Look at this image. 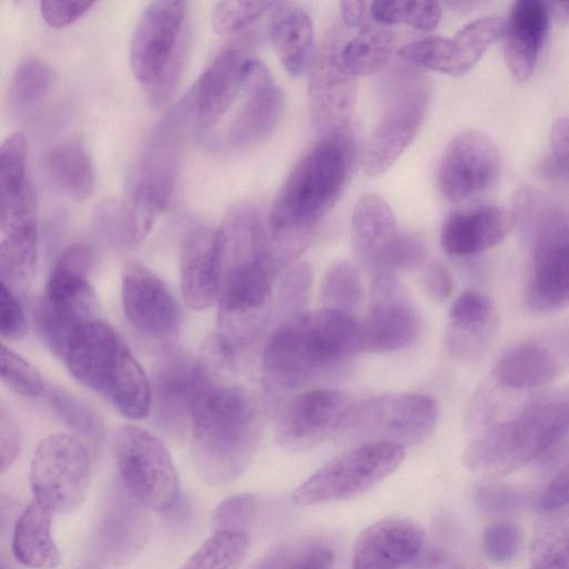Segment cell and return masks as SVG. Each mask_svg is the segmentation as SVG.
Masks as SVG:
<instances>
[{"mask_svg":"<svg viewBox=\"0 0 569 569\" xmlns=\"http://www.w3.org/2000/svg\"><path fill=\"white\" fill-rule=\"evenodd\" d=\"M512 213L529 249L527 308L547 315L569 307V209L537 190L522 188Z\"/></svg>","mask_w":569,"mask_h":569,"instance_id":"obj_6","label":"cell"},{"mask_svg":"<svg viewBox=\"0 0 569 569\" xmlns=\"http://www.w3.org/2000/svg\"><path fill=\"white\" fill-rule=\"evenodd\" d=\"M1 569H11V567L4 561H1Z\"/></svg>","mask_w":569,"mask_h":569,"instance_id":"obj_64","label":"cell"},{"mask_svg":"<svg viewBox=\"0 0 569 569\" xmlns=\"http://www.w3.org/2000/svg\"><path fill=\"white\" fill-rule=\"evenodd\" d=\"M396 39L382 28L363 29L341 46L340 58L345 68L356 78L382 71L393 57Z\"/></svg>","mask_w":569,"mask_h":569,"instance_id":"obj_36","label":"cell"},{"mask_svg":"<svg viewBox=\"0 0 569 569\" xmlns=\"http://www.w3.org/2000/svg\"><path fill=\"white\" fill-rule=\"evenodd\" d=\"M550 17L558 23L569 22V1L548 2Z\"/></svg>","mask_w":569,"mask_h":569,"instance_id":"obj_62","label":"cell"},{"mask_svg":"<svg viewBox=\"0 0 569 569\" xmlns=\"http://www.w3.org/2000/svg\"><path fill=\"white\" fill-rule=\"evenodd\" d=\"M274 4V1H220L212 11V28L220 34L237 32L270 11Z\"/></svg>","mask_w":569,"mask_h":569,"instance_id":"obj_47","label":"cell"},{"mask_svg":"<svg viewBox=\"0 0 569 569\" xmlns=\"http://www.w3.org/2000/svg\"><path fill=\"white\" fill-rule=\"evenodd\" d=\"M530 569H569V526L549 528L536 538Z\"/></svg>","mask_w":569,"mask_h":569,"instance_id":"obj_48","label":"cell"},{"mask_svg":"<svg viewBox=\"0 0 569 569\" xmlns=\"http://www.w3.org/2000/svg\"><path fill=\"white\" fill-rule=\"evenodd\" d=\"M241 90L244 99L227 133V141L234 149H246L268 138L284 107L282 90L259 60H246Z\"/></svg>","mask_w":569,"mask_h":569,"instance_id":"obj_21","label":"cell"},{"mask_svg":"<svg viewBox=\"0 0 569 569\" xmlns=\"http://www.w3.org/2000/svg\"><path fill=\"white\" fill-rule=\"evenodd\" d=\"M123 312L129 323L153 340L172 338L179 331L181 311L164 282L143 262L129 259L121 278Z\"/></svg>","mask_w":569,"mask_h":569,"instance_id":"obj_18","label":"cell"},{"mask_svg":"<svg viewBox=\"0 0 569 569\" xmlns=\"http://www.w3.org/2000/svg\"><path fill=\"white\" fill-rule=\"evenodd\" d=\"M399 57L425 69L438 71L452 77L466 74L452 38L428 37L403 46Z\"/></svg>","mask_w":569,"mask_h":569,"instance_id":"obj_40","label":"cell"},{"mask_svg":"<svg viewBox=\"0 0 569 569\" xmlns=\"http://www.w3.org/2000/svg\"><path fill=\"white\" fill-rule=\"evenodd\" d=\"M246 60L241 51L224 49L194 83L198 92L197 121L203 129L220 121L242 89Z\"/></svg>","mask_w":569,"mask_h":569,"instance_id":"obj_29","label":"cell"},{"mask_svg":"<svg viewBox=\"0 0 569 569\" xmlns=\"http://www.w3.org/2000/svg\"><path fill=\"white\" fill-rule=\"evenodd\" d=\"M190 29L186 23L178 44L157 81L147 87V99L154 107H162L174 94L186 68L190 50Z\"/></svg>","mask_w":569,"mask_h":569,"instance_id":"obj_45","label":"cell"},{"mask_svg":"<svg viewBox=\"0 0 569 569\" xmlns=\"http://www.w3.org/2000/svg\"><path fill=\"white\" fill-rule=\"evenodd\" d=\"M550 20L548 2L519 0L512 4L501 39L506 62L517 80L525 81L533 73Z\"/></svg>","mask_w":569,"mask_h":569,"instance_id":"obj_27","label":"cell"},{"mask_svg":"<svg viewBox=\"0 0 569 569\" xmlns=\"http://www.w3.org/2000/svg\"><path fill=\"white\" fill-rule=\"evenodd\" d=\"M27 140L8 136L0 149V227L2 233L37 221V200L27 176Z\"/></svg>","mask_w":569,"mask_h":569,"instance_id":"obj_28","label":"cell"},{"mask_svg":"<svg viewBox=\"0 0 569 569\" xmlns=\"http://www.w3.org/2000/svg\"><path fill=\"white\" fill-rule=\"evenodd\" d=\"M405 448L383 442L353 446L326 462L293 492L297 506L355 498L393 473Z\"/></svg>","mask_w":569,"mask_h":569,"instance_id":"obj_8","label":"cell"},{"mask_svg":"<svg viewBox=\"0 0 569 569\" xmlns=\"http://www.w3.org/2000/svg\"><path fill=\"white\" fill-rule=\"evenodd\" d=\"M425 533L413 520L382 518L358 536L352 550V569H402L418 557Z\"/></svg>","mask_w":569,"mask_h":569,"instance_id":"obj_22","label":"cell"},{"mask_svg":"<svg viewBox=\"0 0 569 569\" xmlns=\"http://www.w3.org/2000/svg\"><path fill=\"white\" fill-rule=\"evenodd\" d=\"M118 480L143 506L168 511L180 493L179 478L166 446L136 425L121 426L113 439Z\"/></svg>","mask_w":569,"mask_h":569,"instance_id":"obj_9","label":"cell"},{"mask_svg":"<svg viewBox=\"0 0 569 569\" xmlns=\"http://www.w3.org/2000/svg\"><path fill=\"white\" fill-rule=\"evenodd\" d=\"M521 545L518 527L508 521H499L488 526L482 535V548L486 556L495 562L511 560Z\"/></svg>","mask_w":569,"mask_h":569,"instance_id":"obj_51","label":"cell"},{"mask_svg":"<svg viewBox=\"0 0 569 569\" xmlns=\"http://www.w3.org/2000/svg\"><path fill=\"white\" fill-rule=\"evenodd\" d=\"M437 419V403L427 395H379L351 403L335 437L355 446L383 442L411 447L432 433Z\"/></svg>","mask_w":569,"mask_h":569,"instance_id":"obj_7","label":"cell"},{"mask_svg":"<svg viewBox=\"0 0 569 569\" xmlns=\"http://www.w3.org/2000/svg\"><path fill=\"white\" fill-rule=\"evenodd\" d=\"M179 270L181 295L190 309L204 310L218 301L220 267L216 230L198 227L184 236Z\"/></svg>","mask_w":569,"mask_h":569,"instance_id":"obj_26","label":"cell"},{"mask_svg":"<svg viewBox=\"0 0 569 569\" xmlns=\"http://www.w3.org/2000/svg\"><path fill=\"white\" fill-rule=\"evenodd\" d=\"M96 2L92 1H40L43 20L52 28L60 29L72 24L86 14Z\"/></svg>","mask_w":569,"mask_h":569,"instance_id":"obj_56","label":"cell"},{"mask_svg":"<svg viewBox=\"0 0 569 569\" xmlns=\"http://www.w3.org/2000/svg\"><path fill=\"white\" fill-rule=\"evenodd\" d=\"M192 459L212 486L236 480L250 465L262 435L261 408L246 388L214 379L191 418Z\"/></svg>","mask_w":569,"mask_h":569,"instance_id":"obj_3","label":"cell"},{"mask_svg":"<svg viewBox=\"0 0 569 569\" xmlns=\"http://www.w3.org/2000/svg\"><path fill=\"white\" fill-rule=\"evenodd\" d=\"M333 562L332 549L321 545L271 555V569H331Z\"/></svg>","mask_w":569,"mask_h":569,"instance_id":"obj_52","label":"cell"},{"mask_svg":"<svg viewBox=\"0 0 569 569\" xmlns=\"http://www.w3.org/2000/svg\"><path fill=\"white\" fill-rule=\"evenodd\" d=\"M38 260V222H29L2 233L0 283L16 295L31 287Z\"/></svg>","mask_w":569,"mask_h":569,"instance_id":"obj_33","label":"cell"},{"mask_svg":"<svg viewBox=\"0 0 569 569\" xmlns=\"http://www.w3.org/2000/svg\"><path fill=\"white\" fill-rule=\"evenodd\" d=\"M569 437V387L527 401L473 432L462 463L473 471L507 475L557 449Z\"/></svg>","mask_w":569,"mask_h":569,"instance_id":"obj_4","label":"cell"},{"mask_svg":"<svg viewBox=\"0 0 569 569\" xmlns=\"http://www.w3.org/2000/svg\"><path fill=\"white\" fill-rule=\"evenodd\" d=\"M49 402L57 416L72 430L98 442L102 435V423L97 412L76 396L60 388H50Z\"/></svg>","mask_w":569,"mask_h":569,"instance_id":"obj_44","label":"cell"},{"mask_svg":"<svg viewBox=\"0 0 569 569\" xmlns=\"http://www.w3.org/2000/svg\"><path fill=\"white\" fill-rule=\"evenodd\" d=\"M501 159L495 141L480 130H465L446 146L437 171L440 192L461 201L488 189L498 178Z\"/></svg>","mask_w":569,"mask_h":569,"instance_id":"obj_17","label":"cell"},{"mask_svg":"<svg viewBox=\"0 0 569 569\" xmlns=\"http://www.w3.org/2000/svg\"><path fill=\"white\" fill-rule=\"evenodd\" d=\"M515 223L513 213L495 204L461 209L442 223L440 241L452 257L473 256L500 244Z\"/></svg>","mask_w":569,"mask_h":569,"instance_id":"obj_25","label":"cell"},{"mask_svg":"<svg viewBox=\"0 0 569 569\" xmlns=\"http://www.w3.org/2000/svg\"><path fill=\"white\" fill-rule=\"evenodd\" d=\"M366 7L365 1H340L339 9L345 24L349 28L358 27L363 19Z\"/></svg>","mask_w":569,"mask_h":569,"instance_id":"obj_61","label":"cell"},{"mask_svg":"<svg viewBox=\"0 0 569 569\" xmlns=\"http://www.w3.org/2000/svg\"><path fill=\"white\" fill-rule=\"evenodd\" d=\"M248 547V533L214 530L178 569H238Z\"/></svg>","mask_w":569,"mask_h":569,"instance_id":"obj_38","label":"cell"},{"mask_svg":"<svg viewBox=\"0 0 569 569\" xmlns=\"http://www.w3.org/2000/svg\"><path fill=\"white\" fill-rule=\"evenodd\" d=\"M257 508V498L251 493H238L227 498L213 511L214 530L248 533V529L253 523Z\"/></svg>","mask_w":569,"mask_h":569,"instance_id":"obj_49","label":"cell"},{"mask_svg":"<svg viewBox=\"0 0 569 569\" xmlns=\"http://www.w3.org/2000/svg\"><path fill=\"white\" fill-rule=\"evenodd\" d=\"M426 257L427 246L423 239L415 232L401 230L385 272L415 270L422 266Z\"/></svg>","mask_w":569,"mask_h":569,"instance_id":"obj_53","label":"cell"},{"mask_svg":"<svg viewBox=\"0 0 569 569\" xmlns=\"http://www.w3.org/2000/svg\"><path fill=\"white\" fill-rule=\"evenodd\" d=\"M559 370V361L549 348L538 342H523L497 360L491 381L502 390L527 391L549 383Z\"/></svg>","mask_w":569,"mask_h":569,"instance_id":"obj_31","label":"cell"},{"mask_svg":"<svg viewBox=\"0 0 569 569\" xmlns=\"http://www.w3.org/2000/svg\"><path fill=\"white\" fill-rule=\"evenodd\" d=\"M505 18L483 17L465 24L452 38L463 70L469 72L487 49L502 37Z\"/></svg>","mask_w":569,"mask_h":569,"instance_id":"obj_43","label":"cell"},{"mask_svg":"<svg viewBox=\"0 0 569 569\" xmlns=\"http://www.w3.org/2000/svg\"><path fill=\"white\" fill-rule=\"evenodd\" d=\"M356 142L348 127L323 134L281 184L264 224L272 237L312 241L335 207L356 164Z\"/></svg>","mask_w":569,"mask_h":569,"instance_id":"obj_2","label":"cell"},{"mask_svg":"<svg viewBox=\"0 0 569 569\" xmlns=\"http://www.w3.org/2000/svg\"><path fill=\"white\" fill-rule=\"evenodd\" d=\"M97 318L98 303L89 278L71 272L49 277L36 320L43 340L58 357L77 328Z\"/></svg>","mask_w":569,"mask_h":569,"instance_id":"obj_19","label":"cell"},{"mask_svg":"<svg viewBox=\"0 0 569 569\" xmlns=\"http://www.w3.org/2000/svg\"><path fill=\"white\" fill-rule=\"evenodd\" d=\"M400 233L393 211L381 196L368 193L358 200L351 217V243L366 271L373 276L386 271Z\"/></svg>","mask_w":569,"mask_h":569,"instance_id":"obj_24","label":"cell"},{"mask_svg":"<svg viewBox=\"0 0 569 569\" xmlns=\"http://www.w3.org/2000/svg\"><path fill=\"white\" fill-rule=\"evenodd\" d=\"M410 569H482L465 551L440 540L425 542Z\"/></svg>","mask_w":569,"mask_h":569,"instance_id":"obj_50","label":"cell"},{"mask_svg":"<svg viewBox=\"0 0 569 569\" xmlns=\"http://www.w3.org/2000/svg\"><path fill=\"white\" fill-rule=\"evenodd\" d=\"M150 531L147 507L118 480L110 488L94 525L88 553L101 565H123L144 547Z\"/></svg>","mask_w":569,"mask_h":569,"instance_id":"obj_15","label":"cell"},{"mask_svg":"<svg viewBox=\"0 0 569 569\" xmlns=\"http://www.w3.org/2000/svg\"><path fill=\"white\" fill-rule=\"evenodd\" d=\"M186 2L158 0L141 13L130 43V67L144 86L157 81L170 60L187 23Z\"/></svg>","mask_w":569,"mask_h":569,"instance_id":"obj_20","label":"cell"},{"mask_svg":"<svg viewBox=\"0 0 569 569\" xmlns=\"http://www.w3.org/2000/svg\"><path fill=\"white\" fill-rule=\"evenodd\" d=\"M498 329V313L492 300L467 290L453 301L448 313L446 345L462 361L480 360L489 350Z\"/></svg>","mask_w":569,"mask_h":569,"instance_id":"obj_23","label":"cell"},{"mask_svg":"<svg viewBox=\"0 0 569 569\" xmlns=\"http://www.w3.org/2000/svg\"><path fill=\"white\" fill-rule=\"evenodd\" d=\"M51 84V69L42 59L29 56L16 67L11 77L8 101L11 111L23 116L44 98Z\"/></svg>","mask_w":569,"mask_h":569,"instance_id":"obj_37","label":"cell"},{"mask_svg":"<svg viewBox=\"0 0 569 569\" xmlns=\"http://www.w3.org/2000/svg\"><path fill=\"white\" fill-rule=\"evenodd\" d=\"M1 378L12 391L24 397H38L44 391V382L37 368L3 343Z\"/></svg>","mask_w":569,"mask_h":569,"instance_id":"obj_46","label":"cell"},{"mask_svg":"<svg viewBox=\"0 0 569 569\" xmlns=\"http://www.w3.org/2000/svg\"><path fill=\"white\" fill-rule=\"evenodd\" d=\"M53 183L68 197L84 200L94 189V169L81 143L68 141L53 147L46 157Z\"/></svg>","mask_w":569,"mask_h":569,"instance_id":"obj_35","label":"cell"},{"mask_svg":"<svg viewBox=\"0 0 569 569\" xmlns=\"http://www.w3.org/2000/svg\"><path fill=\"white\" fill-rule=\"evenodd\" d=\"M359 322L360 352L403 349L419 336L420 315L408 290L395 273L373 276L369 308Z\"/></svg>","mask_w":569,"mask_h":569,"instance_id":"obj_11","label":"cell"},{"mask_svg":"<svg viewBox=\"0 0 569 569\" xmlns=\"http://www.w3.org/2000/svg\"><path fill=\"white\" fill-rule=\"evenodd\" d=\"M428 106L429 90L422 82L398 90L363 143L360 164L365 174H381L398 160L419 133Z\"/></svg>","mask_w":569,"mask_h":569,"instance_id":"obj_14","label":"cell"},{"mask_svg":"<svg viewBox=\"0 0 569 569\" xmlns=\"http://www.w3.org/2000/svg\"><path fill=\"white\" fill-rule=\"evenodd\" d=\"M81 385L100 395L122 416L139 420L151 407L148 377L114 329L100 318L81 325L60 356Z\"/></svg>","mask_w":569,"mask_h":569,"instance_id":"obj_5","label":"cell"},{"mask_svg":"<svg viewBox=\"0 0 569 569\" xmlns=\"http://www.w3.org/2000/svg\"><path fill=\"white\" fill-rule=\"evenodd\" d=\"M268 33L286 71L301 76L313 56V27L309 14L298 3L276 2L270 10Z\"/></svg>","mask_w":569,"mask_h":569,"instance_id":"obj_30","label":"cell"},{"mask_svg":"<svg viewBox=\"0 0 569 569\" xmlns=\"http://www.w3.org/2000/svg\"><path fill=\"white\" fill-rule=\"evenodd\" d=\"M213 380L203 361L172 350L158 360L151 387V407L159 426L172 436L191 425L193 410Z\"/></svg>","mask_w":569,"mask_h":569,"instance_id":"obj_12","label":"cell"},{"mask_svg":"<svg viewBox=\"0 0 569 569\" xmlns=\"http://www.w3.org/2000/svg\"><path fill=\"white\" fill-rule=\"evenodd\" d=\"M569 505V462L549 482L539 499L543 511H556Z\"/></svg>","mask_w":569,"mask_h":569,"instance_id":"obj_59","label":"cell"},{"mask_svg":"<svg viewBox=\"0 0 569 569\" xmlns=\"http://www.w3.org/2000/svg\"><path fill=\"white\" fill-rule=\"evenodd\" d=\"M515 493L517 492L505 486L489 483L478 489L477 498L486 508H509L519 499Z\"/></svg>","mask_w":569,"mask_h":569,"instance_id":"obj_60","label":"cell"},{"mask_svg":"<svg viewBox=\"0 0 569 569\" xmlns=\"http://www.w3.org/2000/svg\"><path fill=\"white\" fill-rule=\"evenodd\" d=\"M370 11L382 24H407L423 31L435 29L441 19V7L435 1H375Z\"/></svg>","mask_w":569,"mask_h":569,"instance_id":"obj_41","label":"cell"},{"mask_svg":"<svg viewBox=\"0 0 569 569\" xmlns=\"http://www.w3.org/2000/svg\"><path fill=\"white\" fill-rule=\"evenodd\" d=\"M27 320L17 295L0 283V333L2 339L17 340L26 335Z\"/></svg>","mask_w":569,"mask_h":569,"instance_id":"obj_55","label":"cell"},{"mask_svg":"<svg viewBox=\"0 0 569 569\" xmlns=\"http://www.w3.org/2000/svg\"><path fill=\"white\" fill-rule=\"evenodd\" d=\"M54 512L33 500L17 518L12 532V552L24 566L52 569L61 561L51 527Z\"/></svg>","mask_w":569,"mask_h":569,"instance_id":"obj_32","label":"cell"},{"mask_svg":"<svg viewBox=\"0 0 569 569\" xmlns=\"http://www.w3.org/2000/svg\"><path fill=\"white\" fill-rule=\"evenodd\" d=\"M311 283L312 270L308 263L300 262L288 269L280 281L272 305L271 321H276L274 327L305 312Z\"/></svg>","mask_w":569,"mask_h":569,"instance_id":"obj_42","label":"cell"},{"mask_svg":"<svg viewBox=\"0 0 569 569\" xmlns=\"http://www.w3.org/2000/svg\"><path fill=\"white\" fill-rule=\"evenodd\" d=\"M543 171L569 183V118L558 119L551 130V153Z\"/></svg>","mask_w":569,"mask_h":569,"instance_id":"obj_54","label":"cell"},{"mask_svg":"<svg viewBox=\"0 0 569 569\" xmlns=\"http://www.w3.org/2000/svg\"><path fill=\"white\" fill-rule=\"evenodd\" d=\"M351 402L341 391L310 388L280 408L274 423L277 442L291 451L311 449L336 436Z\"/></svg>","mask_w":569,"mask_h":569,"instance_id":"obj_16","label":"cell"},{"mask_svg":"<svg viewBox=\"0 0 569 569\" xmlns=\"http://www.w3.org/2000/svg\"><path fill=\"white\" fill-rule=\"evenodd\" d=\"M422 286L427 295L435 301H443L453 290V279L442 263L429 264L422 274Z\"/></svg>","mask_w":569,"mask_h":569,"instance_id":"obj_58","label":"cell"},{"mask_svg":"<svg viewBox=\"0 0 569 569\" xmlns=\"http://www.w3.org/2000/svg\"><path fill=\"white\" fill-rule=\"evenodd\" d=\"M90 457L86 445L73 435L44 438L33 452L30 486L34 500L53 512H70L82 505L90 481Z\"/></svg>","mask_w":569,"mask_h":569,"instance_id":"obj_10","label":"cell"},{"mask_svg":"<svg viewBox=\"0 0 569 569\" xmlns=\"http://www.w3.org/2000/svg\"><path fill=\"white\" fill-rule=\"evenodd\" d=\"M171 192L172 189L164 184L134 179L119 220V233L123 243L132 247L143 241L168 206Z\"/></svg>","mask_w":569,"mask_h":569,"instance_id":"obj_34","label":"cell"},{"mask_svg":"<svg viewBox=\"0 0 569 569\" xmlns=\"http://www.w3.org/2000/svg\"><path fill=\"white\" fill-rule=\"evenodd\" d=\"M360 353L359 322L318 309L276 326L262 353V381L269 398H283L337 372Z\"/></svg>","mask_w":569,"mask_h":569,"instance_id":"obj_1","label":"cell"},{"mask_svg":"<svg viewBox=\"0 0 569 569\" xmlns=\"http://www.w3.org/2000/svg\"><path fill=\"white\" fill-rule=\"evenodd\" d=\"M1 471L4 472L16 460L20 450V431L12 415L1 406L0 410Z\"/></svg>","mask_w":569,"mask_h":569,"instance_id":"obj_57","label":"cell"},{"mask_svg":"<svg viewBox=\"0 0 569 569\" xmlns=\"http://www.w3.org/2000/svg\"><path fill=\"white\" fill-rule=\"evenodd\" d=\"M16 502L10 497L1 498V531L4 532L16 515Z\"/></svg>","mask_w":569,"mask_h":569,"instance_id":"obj_63","label":"cell"},{"mask_svg":"<svg viewBox=\"0 0 569 569\" xmlns=\"http://www.w3.org/2000/svg\"><path fill=\"white\" fill-rule=\"evenodd\" d=\"M363 297L358 269L346 260L336 261L327 270L320 287L322 308L351 316Z\"/></svg>","mask_w":569,"mask_h":569,"instance_id":"obj_39","label":"cell"},{"mask_svg":"<svg viewBox=\"0 0 569 569\" xmlns=\"http://www.w3.org/2000/svg\"><path fill=\"white\" fill-rule=\"evenodd\" d=\"M337 31L328 33L312 56L308 82L311 123L323 134L347 127L357 100V78L340 58Z\"/></svg>","mask_w":569,"mask_h":569,"instance_id":"obj_13","label":"cell"}]
</instances>
